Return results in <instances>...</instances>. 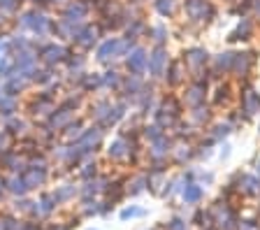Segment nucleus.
I'll list each match as a JSON object with an SVG mask.
<instances>
[{
    "instance_id": "dca6fc26",
    "label": "nucleus",
    "mask_w": 260,
    "mask_h": 230,
    "mask_svg": "<svg viewBox=\"0 0 260 230\" xmlns=\"http://www.w3.org/2000/svg\"><path fill=\"white\" fill-rule=\"evenodd\" d=\"M190 119H193L195 123H202V121L209 119V112H207L205 107H193V114H190Z\"/></svg>"
},
{
    "instance_id": "bb28decb",
    "label": "nucleus",
    "mask_w": 260,
    "mask_h": 230,
    "mask_svg": "<svg viewBox=\"0 0 260 230\" xmlns=\"http://www.w3.org/2000/svg\"><path fill=\"white\" fill-rule=\"evenodd\" d=\"M26 188H28V186H26V184H23V181H16V179L12 181V191H14V193H23V191H26Z\"/></svg>"
},
{
    "instance_id": "cd10ccee",
    "label": "nucleus",
    "mask_w": 260,
    "mask_h": 230,
    "mask_svg": "<svg viewBox=\"0 0 260 230\" xmlns=\"http://www.w3.org/2000/svg\"><path fill=\"white\" fill-rule=\"evenodd\" d=\"M228 153H230V147L225 144V147H223V151H221V158H228Z\"/></svg>"
},
{
    "instance_id": "412c9836",
    "label": "nucleus",
    "mask_w": 260,
    "mask_h": 230,
    "mask_svg": "<svg viewBox=\"0 0 260 230\" xmlns=\"http://www.w3.org/2000/svg\"><path fill=\"white\" fill-rule=\"evenodd\" d=\"M60 56H63V49H60V47H51V49H47V60H58Z\"/></svg>"
},
{
    "instance_id": "f257e3e1",
    "label": "nucleus",
    "mask_w": 260,
    "mask_h": 230,
    "mask_svg": "<svg viewBox=\"0 0 260 230\" xmlns=\"http://www.w3.org/2000/svg\"><path fill=\"white\" fill-rule=\"evenodd\" d=\"M186 14L193 21H209L214 17V7L207 0H186Z\"/></svg>"
},
{
    "instance_id": "c85d7f7f",
    "label": "nucleus",
    "mask_w": 260,
    "mask_h": 230,
    "mask_svg": "<svg viewBox=\"0 0 260 230\" xmlns=\"http://www.w3.org/2000/svg\"><path fill=\"white\" fill-rule=\"evenodd\" d=\"M255 172H258V177H260V158H258V163H255Z\"/></svg>"
},
{
    "instance_id": "a211bd4d",
    "label": "nucleus",
    "mask_w": 260,
    "mask_h": 230,
    "mask_svg": "<svg viewBox=\"0 0 260 230\" xmlns=\"http://www.w3.org/2000/svg\"><path fill=\"white\" fill-rule=\"evenodd\" d=\"M144 135H146V137H149V140H151V142H153V140H158V137L162 135V128L158 126V123H156V126H149V128H146V130H144Z\"/></svg>"
},
{
    "instance_id": "9d476101",
    "label": "nucleus",
    "mask_w": 260,
    "mask_h": 230,
    "mask_svg": "<svg viewBox=\"0 0 260 230\" xmlns=\"http://www.w3.org/2000/svg\"><path fill=\"white\" fill-rule=\"evenodd\" d=\"M181 195H184V203L186 205H195L202 200V188L198 186V184H186V188L181 191Z\"/></svg>"
},
{
    "instance_id": "1a4fd4ad",
    "label": "nucleus",
    "mask_w": 260,
    "mask_h": 230,
    "mask_svg": "<svg viewBox=\"0 0 260 230\" xmlns=\"http://www.w3.org/2000/svg\"><path fill=\"white\" fill-rule=\"evenodd\" d=\"M251 33H253V23L249 21V19H242L239 21V26L233 30V35H230V40H249L251 38Z\"/></svg>"
},
{
    "instance_id": "a878e982",
    "label": "nucleus",
    "mask_w": 260,
    "mask_h": 230,
    "mask_svg": "<svg viewBox=\"0 0 260 230\" xmlns=\"http://www.w3.org/2000/svg\"><path fill=\"white\" fill-rule=\"evenodd\" d=\"M188 156H190V149L181 144V147H179V151H177V158H179V160H184V158H188Z\"/></svg>"
},
{
    "instance_id": "f8f14e48",
    "label": "nucleus",
    "mask_w": 260,
    "mask_h": 230,
    "mask_svg": "<svg viewBox=\"0 0 260 230\" xmlns=\"http://www.w3.org/2000/svg\"><path fill=\"white\" fill-rule=\"evenodd\" d=\"M214 68H216V72H230L233 70V54H230V51L218 54L216 58H214Z\"/></svg>"
},
{
    "instance_id": "6ab92c4d",
    "label": "nucleus",
    "mask_w": 260,
    "mask_h": 230,
    "mask_svg": "<svg viewBox=\"0 0 260 230\" xmlns=\"http://www.w3.org/2000/svg\"><path fill=\"white\" fill-rule=\"evenodd\" d=\"M168 230H188V225H186V221H181V219H172L168 223Z\"/></svg>"
},
{
    "instance_id": "7ed1b4c3",
    "label": "nucleus",
    "mask_w": 260,
    "mask_h": 230,
    "mask_svg": "<svg viewBox=\"0 0 260 230\" xmlns=\"http://www.w3.org/2000/svg\"><path fill=\"white\" fill-rule=\"evenodd\" d=\"M242 112H244V116H246V119L260 112V93H258V91L246 88V91L242 93Z\"/></svg>"
},
{
    "instance_id": "9b49d317",
    "label": "nucleus",
    "mask_w": 260,
    "mask_h": 230,
    "mask_svg": "<svg viewBox=\"0 0 260 230\" xmlns=\"http://www.w3.org/2000/svg\"><path fill=\"white\" fill-rule=\"evenodd\" d=\"M184 100H186V105H190V107H200V105L205 103V88H202V84H195Z\"/></svg>"
},
{
    "instance_id": "393cba45",
    "label": "nucleus",
    "mask_w": 260,
    "mask_h": 230,
    "mask_svg": "<svg viewBox=\"0 0 260 230\" xmlns=\"http://www.w3.org/2000/svg\"><path fill=\"white\" fill-rule=\"evenodd\" d=\"M105 84H107V86H116V84H119V77H116V72H107V77H105Z\"/></svg>"
},
{
    "instance_id": "4468645a",
    "label": "nucleus",
    "mask_w": 260,
    "mask_h": 230,
    "mask_svg": "<svg viewBox=\"0 0 260 230\" xmlns=\"http://www.w3.org/2000/svg\"><path fill=\"white\" fill-rule=\"evenodd\" d=\"M230 130H233V126H230V123H218V126L214 128V133H211V140L216 142V140H221V137H225Z\"/></svg>"
},
{
    "instance_id": "ddd939ff",
    "label": "nucleus",
    "mask_w": 260,
    "mask_h": 230,
    "mask_svg": "<svg viewBox=\"0 0 260 230\" xmlns=\"http://www.w3.org/2000/svg\"><path fill=\"white\" fill-rule=\"evenodd\" d=\"M156 10L160 12L162 17H168V14H172V10H174V0H156Z\"/></svg>"
},
{
    "instance_id": "20e7f679",
    "label": "nucleus",
    "mask_w": 260,
    "mask_h": 230,
    "mask_svg": "<svg viewBox=\"0 0 260 230\" xmlns=\"http://www.w3.org/2000/svg\"><path fill=\"white\" fill-rule=\"evenodd\" d=\"M146 68H149V54H146L144 49H133V54L128 56V70L140 75Z\"/></svg>"
},
{
    "instance_id": "f3484780",
    "label": "nucleus",
    "mask_w": 260,
    "mask_h": 230,
    "mask_svg": "<svg viewBox=\"0 0 260 230\" xmlns=\"http://www.w3.org/2000/svg\"><path fill=\"white\" fill-rule=\"evenodd\" d=\"M179 72H181V65H179V63H172V68L168 70L170 84H179V82H181V75H179Z\"/></svg>"
},
{
    "instance_id": "423d86ee",
    "label": "nucleus",
    "mask_w": 260,
    "mask_h": 230,
    "mask_svg": "<svg viewBox=\"0 0 260 230\" xmlns=\"http://www.w3.org/2000/svg\"><path fill=\"white\" fill-rule=\"evenodd\" d=\"M207 58H209V56H207V51L202 49V47H190V49L186 51V63H188L193 70H198V72L205 68Z\"/></svg>"
},
{
    "instance_id": "5701e85b",
    "label": "nucleus",
    "mask_w": 260,
    "mask_h": 230,
    "mask_svg": "<svg viewBox=\"0 0 260 230\" xmlns=\"http://www.w3.org/2000/svg\"><path fill=\"white\" fill-rule=\"evenodd\" d=\"M237 230H260V228L255 221H242V223L237 225Z\"/></svg>"
},
{
    "instance_id": "b1692460",
    "label": "nucleus",
    "mask_w": 260,
    "mask_h": 230,
    "mask_svg": "<svg viewBox=\"0 0 260 230\" xmlns=\"http://www.w3.org/2000/svg\"><path fill=\"white\" fill-rule=\"evenodd\" d=\"M44 179V172H30V177H28V184H40V181Z\"/></svg>"
},
{
    "instance_id": "39448f33",
    "label": "nucleus",
    "mask_w": 260,
    "mask_h": 230,
    "mask_svg": "<svg viewBox=\"0 0 260 230\" xmlns=\"http://www.w3.org/2000/svg\"><path fill=\"white\" fill-rule=\"evenodd\" d=\"M239 179V191L246 193V195H260V177L258 175H237Z\"/></svg>"
},
{
    "instance_id": "aec40b11",
    "label": "nucleus",
    "mask_w": 260,
    "mask_h": 230,
    "mask_svg": "<svg viewBox=\"0 0 260 230\" xmlns=\"http://www.w3.org/2000/svg\"><path fill=\"white\" fill-rule=\"evenodd\" d=\"M165 38H168V30H165V26H156V28H153V40H156V42H162Z\"/></svg>"
},
{
    "instance_id": "f03ea898",
    "label": "nucleus",
    "mask_w": 260,
    "mask_h": 230,
    "mask_svg": "<svg viewBox=\"0 0 260 230\" xmlns=\"http://www.w3.org/2000/svg\"><path fill=\"white\" fill-rule=\"evenodd\" d=\"M168 68H170L168 51L162 49V47H158V49L153 51L151 56H149V68H146V70L151 72L153 77H162L165 72H168Z\"/></svg>"
},
{
    "instance_id": "0eeeda50",
    "label": "nucleus",
    "mask_w": 260,
    "mask_h": 230,
    "mask_svg": "<svg viewBox=\"0 0 260 230\" xmlns=\"http://www.w3.org/2000/svg\"><path fill=\"white\" fill-rule=\"evenodd\" d=\"M251 65H253V56L239 51V54H233V70L230 72H237L239 77H244V75H249Z\"/></svg>"
},
{
    "instance_id": "c756f323",
    "label": "nucleus",
    "mask_w": 260,
    "mask_h": 230,
    "mask_svg": "<svg viewBox=\"0 0 260 230\" xmlns=\"http://www.w3.org/2000/svg\"><path fill=\"white\" fill-rule=\"evenodd\" d=\"M258 135H260V128H258Z\"/></svg>"
},
{
    "instance_id": "4be33fe9",
    "label": "nucleus",
    "mask_w": 260,
    "mask_h": 230,
    "mask_svg": "<svg viewBox=\"0 0 260 230\" xmlns=\"http://www.w3.org/2000/svg\"><path fill=\"white\" fill-rule=\"evenodd\" d=\"M130 216H142V209L130 207V209H123V212H121V219H130Z\"/></svg>"
},
{
    "instance_id": "6e6552de",
    "label": "nucleus",
    "mask_w": 260,
    "mask_h": 230,
    "mask_svg": "<svg viewBox=\"0 0 260 230\" xmlns=\"http://www.w3.org/2000/svg\"><path fill=\"white\" fill-rule=\"evenodd\" d=\"M172 144H170V140L165 135H160L158 140H153V144H151V156L153 158H165L170 151H172Z\"/></svg>"
},
{
    "instance_id": "2eb2a0df",
    "label": "nucleus",
    "mask_w": 260,
    "mask_h": 230,
    "mask_svg": "<svg viewBox=\"0 0 260 230\" xmlns=\"http://www.w3.org/2000/svg\"><path fill=\"white\" fill-rule=\"evenodd\" d=\"M109 153H112L114 158H121V156H125V140H116V142L109 147Z\"/></svg>"
}]
</instances>
